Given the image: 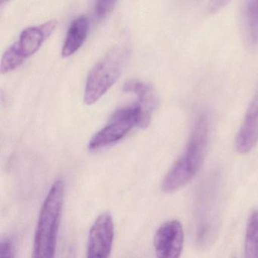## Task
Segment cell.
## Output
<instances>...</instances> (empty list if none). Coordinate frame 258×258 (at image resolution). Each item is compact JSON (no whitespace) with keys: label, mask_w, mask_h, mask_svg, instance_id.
I'll use <instances>...</instances> for the list:
<instances>
[{"label":"cell","mask_w":258,"mask_h":258,"mask_svg":"<svg viewBox=\"0 0 258 258\" xmlns=\"http://www.w3.org/2000/svg\"><path fill=\"white\" fill-rule=\"evenodd\" d=\"M208 140V119L205 114H202L196 120L185 151L164 178L161 185L164 192H174L196 177L203 164Z\"/></svg>","instance_id":"6da1fadb"},{"label":"cell","mask_w":258,"mask_h":258,"mask_svg":"<svg viewBox=\"0 0 258 258\" xmlns=\"http://www.w3.org/2000/svg\"><path fill=\"white\" fill-rule=\"evenodd\" d=\"M64 201V182H53L42 206L34 243V257H53Z\"/></svg>","instance_id":"7a4b0ae2"},{"label":"cell","mask_w":258,"mask_h":258,"mask_svg":"<svg viewBox=\"0 0 258 258\" xmlns=\"http://www.w3.org/2000/svg\"><path fill=\"white\" fill-rule=\"evenodd\" d=\"M130 57V50L123 46H116L92 69L87 77L84 103L93 105L117 82Z\"/></svg>","instance_id":"3957f363"},{"label":"cell","mask_w":258,"mask_h":258,"mask_svg":"<svg viewBox=\"0 0 258 258\" xmlns=\"http://www.w3.org/2000/svg\"><path fill=\"white\" fill-rule=\"evenodd\" d=\"M152 116L137 102L116 110L108 123L98 131L89 142V149L99 150L117 143L126 137L134 126H149Z\"/></svg>","instance_id":"277c9868"},{"label":"cell","mask_w":258,"mask_h":258,"mask_svg":"<svg viewBox=\"0 0 258 258\" xmlns=\"http://www.w3.org/2000/svg\"><path fill=\"white\" fill-rule=\"evenodd\" d=\"M114 228L112 216L109 212L98 217L89 232L87 257H108L112 249Z\"/></svg>","instance_id":"5b68a950"},{"label":"cell","mask_w":258,"mask_h":258,"mask_svg":"<svg viewBox=\"0 0 258 258\" xmlns=\"http://www.w3.org/2000/svg\"><path fill=\"white\" fill-rule=\"evenodd\" d=\"M183 227L179 220H169L158 228L154 238V247L157 256L179 257L183 250Z\"/></svg>","instance_id":"8992f818"},{"label":"cell","mask_w":258,"mask_h":258,"mask_svg":"<svg viewBox=\"0 0 258 258\" xmlns=\"http://www.w3.org/2000/svg\"><path fill=\"white\" fill-rule=\"evenodd\" d=\"M258 142V90L249 104L244 120L235 139V148L240 154L250 152Z\"/></svg>","instance_id":"52a82bcc"},{"label":"cell","mask_w":258,"mask_h":258,"mask_svg":"<svg viewBox=\"0 0 258 258\" xmlns=\"http://www.w3.org/2000/svg\"><path fill=\"white\" fill-rule=\"evenodd\" d=\"M55 20L39 26L30 27L22 31L20 38L13 46L25 59L35 54L57 27Z\"/></svg>","instance_id":"ba28073f"},{"label":"cell","mask_w":258,"mask_h":258,"mask_svg":"<svg viewBox=\"0 0 258 258\" xmlns=\"http://www.w3.org/2000/svg\"><path fill=\"white\" fill-rule=\"evenodd\" d=\"M89 29L90 22L86 16H80L72 22L61 50L64 58L72 56L81 49L88 35Z\"/></svg>","instance_id":"9c48e42d"},{"label":"cell","mask_w":258,"mask_h":258,"mask_svg":"<svg viewBox=\"0 0 258 258\" xmlns=\"http://www.w3.org/2000/svg\"><path fill=\"white\" fill-rule=\"evenodd\" d=\"M123 90L133 93L138 99V103L147 114L152 116L158 105V98L155 89L139 80H131L123 85Z\"/></svg>","instance_id":"30bf717a"},{"label":"cell","mask_w":258,"mask_h":258,"mask_svg":"<svg viewBox=\"0 0 258 258\" xmlns=\"http://www.w3.org/2000/svg\"><path fill=\"white\" fill-rule=\"evenodd\" d=\"M242 25L247 46L251 49L258 47V0H246Z\"/></svg>","instance_id":"8fae6325"},{"label":"cell","mask_w":258,"mask_h":258,"mask_svg":"<svg viewBox=\"0 0 258 258\" xmlns=\"http://www.w3.org/2000/svg\"><path fill=\"white\" fill-rule=\"evenodd\" d=\"M244 254L246 257L258 258V209L253 210L247 220Z\"/></svg>","instance_id":"7c38bea8"},{"label":"cell","mask_w":258,"mask_h":258,"mask_svg":"<svg viewBox=\"0 0 258 258\" xmlns=\"http://www.w3.org/2000/svg\"><path fill=\"white\" fill-rule=\"evenodd\" d=\"M25 58L19 54L14 46H11L4 54L0 64V72L8 74L20 67Z\"/></svg>","instance_id":"4fadbf2b"},{"label":"cell","mask_w":258,"mask_h":258,"mask_svg":"<svg viewBox=\"0 0 258 258\" xmlns=\"http://www.w3.org/2000/svg\"><path fill=\"white\" fill-rule=\"evenodd\" d=\"M117 0H96L95 13L99 19H105L114 10Z\"/></svg>","instance_id":"5bb4252c"},{"label":"cell","mask_w":258,"mask_h":258,"mask_svg":"<svg viewBox=\"0 0 258 258\" xmlns=\"http://www.w3.org/2000/svg\"><path fill=\"white\" fill-rule=\"evenodd\" d=\"M231 0H208L207 5V13L208 15H214L224 8Z\"/></svg>","instance_id":"9a60e30c"},{"label":"cell","mask_w":258,"mask_h":258,"mask_svg":"<svg viewBox=\"0 0 258 258\" xmlns=\"http://www.w3.org/2000/svg\"><path fill=\"white\" fill-rule=\"evenodd\" d=\"M0 255L1 256H7V257H13L14 256L11 242L8 240H4L1 242Z\"/></svg>","instance_id":"2e32d148"},{"label":"cell","mask_w":258,"mask_h":258,"mask_svg":"<svg viewBox=\"0 0 258 258\" xmlns=\"http://www.w3.org/2000/svg\"><path fill=\"white\" fill-rule=\"evenodd\" d=\"M10 1H11V0H0V2H1V7H4L5 4H8Z\"/></svg>","instance_id":"e0dca14e"}]
</instances>
